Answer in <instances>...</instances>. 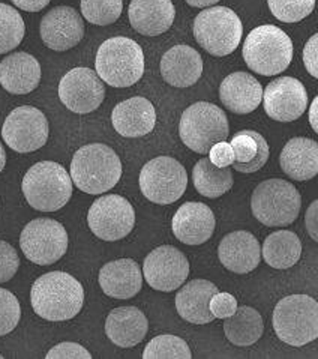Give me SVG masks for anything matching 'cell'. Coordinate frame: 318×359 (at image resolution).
<instances>
[{
  "label": "cell",
  "mask_w": 318,
  "mask_h": 359,
  "mask_svg": "<svg viewBox=\"0 0 318 359\" xmlns=\"http://www.w3.org/2000/svg\"><path fill=\"white\" fill-rule=\"evenodd\" d=\"M30 304L39 318L48 322L71 320L83 309L84 289L67 272H47L32 286Z\"/></svg>",
  "instance_id": "cell-1"
},
{
  "label": "cell",
  "mask_w": 318,
  "mask_h": 359,
  "mask_svg": "<svg viewBox=\"0 0 318 359\" xmlns=\"http://www.w3.org/2000/svg\"><path fill=\"white\" fill-rule=\"evenodd\" d=\"M69 176L80 191L90 196L104 194L120 181V158L104 143L81 146L72 156Z\"/></svg>",
  "instance_id": "cell-2"
},
{
  "label": "cell",
  "mask_w": 318,
  "mask_h": 359,
  "mask_svg": "<svg viewBox=\"0 0 318 359\" xmlns=\"http://www.w3.org/2000/svg\"><path fill=\"white\" fill-rule=\"evenodd\" d=\"M293 42L282 29L263 25L249 32L243 42L242 56L251 71L264 77L278 76L293 60Z\"/></svg>",
  "instance_id": "cell-3"
},
{
  "label": "cell",
  "mask_w": 318,
  "mask_h": 359,
  "mask_svg": "<svg viewBox=\"0 0 318 359\" xmlns=\"http://www.w3.org/2000/svg\"><path fill=\"white\" fill-rule=\"evenodd\" d=\"M98 77L111 88H130L144 74V53L135 41L114 36L104 41L95 59Z\"/></svg>",
  "instance_id": "cell-4"
},
{
  "label": "cell",
  "mask_w": 318,
  "mask_h": 359,
  "mask_svg": "<svg viewBox=\"0 0 318 359\" xmlns=\"http://www.w3.org/2000/svg\"><path fill=\"white\" fill-rule=\"evenodd\" d=\"M26 202L41 212H56L72 196V181L67 168L55 161L32 165L21 182Z\"/></svg>",
  "instance_id": "cell-5"
},
{
  "label": "cell",
  "mask_w": 318,
  "mask_h": 359,
  "mask_svg": "<svg viewBox=\"0 0 318 359\" xmlns=\"http://www.w3.org/2000/svg\"><path fill=\"white\" fill-rule=\"evenodd\" d=\"M278 339L289 346L302 347L318 339V302L310 294L282 298L272 316Z\"/></svg>",
  "instance_id": "cell-6"
},
{
  "label": "cell",
  "mask_w": 318,
  "mask_h": 359,
  "mask_svg": "<svg viewBox=\"0 0 318 359\" xmlns=\"http://www.w3.org/2000/svg\"><path fill=\"white\" fill-rule=\"evenodd\" d=\"M302 197L294 184L284 179H268L260 182L251 196V210L261 224L285 227L299 217Z\"/></svg>",
  "instance_id": "cell-7"
},
{
  "label": "cell",
  "mask_w": 318,
  "mask_h": 359,
  "mask_svg": "<svg viewBox=\"0 0 318 359\" xmlns=\"http://www.w3.org/2000/svg\"><path fill=\"white\" fill-rule=\"evenodd\" d=\"M230 126L226 111L218 105L200 101L182 113L179 122V135L193 152L206 155L218 142L228 139Z\"/></svg>",
  "instance_id": "cell-8"
},
{
  "label": "cell",
  "mask_w": 318,
  "mask_h": 359,
  "mask_svg": "<svg viewBox=\"0 0 318 359\" xmlns=\"http://www.w3.org/2000/svg\"><path fill=\"white\" fill-rule=\"evenodd\" d=\"M194 36L209 55L224 57L235 51L243 35L239 15L227 6H209L194 18Z\"/></svg>",
  "instance_id": "cell-9"
},
{
  "label": "cell",
  "mask_w": 318,
  "mask_h": 359,
  "mask_svg": "<svg viewBox=\"0 0 318 359\" xmlns=\"http://www.w3.org/2000/svg\"><path fill=\"white\" fill-rule=\"evenodd\" d=\"M68 231L53 218H36L25 226L20 235V248L27 260L39 266L59 262L68 251Z\"/></svg>",
  "instance_id": "cell-10"
},
{
  "label": "cell",
  "mask_w": 318,
  "mask_h": 359,
  "mask_svg": "<svg viewBox=\"0 0 318 359\" xmlns=\"http://www.w3.org/2000/svg\"><path fill=\"white\" fill-rule=\"evenodd\" d=\"M141 194L156 205H172L182 197L188 187L185 167L172 156H156L140 172Z\"/></svg>",
  "instance_id": "cell-11"
},
{
  "label": "cell",
  "mask_w": 318,
  "mask_h": 359,
  "mask_svg": "<svg viewBox=\"0 0 318 359\" xmlns=\"http://www.w3.org/2000/svg\"><path fill=\"white\" fill-rule=\"evenodd\" d=\"M88 226L92 233L102 241H120L128 236L135 226V210L122 196H102L95 200L89 209Z\"/></svg>",
  "instance_id": "cell-12"
},
{
  "label": "cell",
  "mask_w": 318,
  "mask_h": 359,
  "mask_svg": "<svg viewBox=\"0 0 318 359\" xmlns=\"http://www.w3.org/2000/svg\"><path fill=\"white\" fill-rule=\"evenodd\" d=\"M50 126L46 114L32 105H21L11 111L2 126V139L18 154L41 149L48 140Z\"/></svg>",
  "instance_id": "cell-13"
},
{
  "label": "cell",
  "mask_w": 318,
  "mask_h": 359,
  "mask_svg": "<svg viewBox=\"0 0 318 359\" xmlns=\"http://www.w3.org/2000/svg\"><path fill=\"white\" fill-rule=\"evenodd\" d=\"M105 97L104 81L90 68L78 67L68 71L59 83L60 102L77 114L98 110Z\"/></svg>",
  "instance_id": "cell-14"
},
{
  "label": "cell",
  "mask_w": 318,
  "mask_h": 359,
  "mask_svg": "<svg viewBox=\"0 0 318 359\" xmlns=\"http://www.w3.org/2000/svg\"><path fill=\"white\" fill-rule=\"evenodd\" d=\"M143 280L158 292H174L189 276V262L173 245H161L151 251L143 263Z\"/></svg>",
  "instance_id": "cell-15"
},
{
  "label": "cell",
  "mask_w": 318,
  "mask_h": 359,
  "mask_svg": "<svg viewBox=\"0 0 318 359\" xmlns=\"http://www.w3.org/2000/svg\"><path fill=\"white\" fill-rule=\"evenodd\" d=\"M264 111L277 122H294L308 107V92L293 77H279L270 81L263 90Z\"/></svg>",
  "instance_id": "cell-16"
},
{
  "label": "cell",
  "mask_w": 318,
  "mask_h": 359,
  "mask_svg": "<svg viewBox=\"0 0 318 359\" xmlns=\"http://www.w3.org/2000/svg\"><path fill=\"white\" fill-rule=\"evenodd\" d=\"M39 35L48 48L67 51L83 39L84 21L72 6H56L42 17Z\"/></svg>",
  "instance_id": "cell-17"
},
{
  "label": "cell",
  "mask_w": 318,
  "mask_h": 359,
  "mask_svg": "<svg viewBox=\"0 0 318 359\" xmlns=\"http://www.w3.org/2000/svg\"><path fill=\"white\" fill-rule=\"evenodd\" d=\"M215 214L201 202H186L177 209L172 227L174 236L185 245H201L215 231Z\"/></svg>",
  "instance_id": "cell-18"
},
{
  "label": "cell",
  "mask_w": 318,
  "mask_h": 359,
  "mask_svg": "<svg viewBox=\"0 0 318 359\" xmlns=\"http://www.w3.org/2000/svg\"><path fill=\"white\" fill-rule=\"evenodd\" d=\"M218 257L227 271L235 273H248L257 269L261 260V247L258 239L251 231L236 230L221 239Z\"/></svg>",
  "instance_id": "cell-19"
},
{
  "label": "cell",
  "mask_w": 318,
  "mask_h": 359,
  "mask_svg": "<svg viewBox=\"0 0 318 359\" xmlns=\"http://www.w3.org/2000/svg\"><path fill=\"white\" fill-rule=\"evenodd\" d=\"M113 128L122 137L137 139L151 134L156 125L153 104L143 97H132L119 102L111 111Z\"/></svg>",
  "instance_id": "cell-20"
},
{
  "label": "cell",
  "mask_w": 318,
  "mask_h": 359,
  "mask_svg": "<svg viewBox=\"0 0 318 359\" xmlns=\"http://www.w3.org/2000/svg\"><path fill=\"white\" fill-rule=\"evenodd\" d=\"M219 100L231 113L249 114L261 104L263 86L248 72H233L221 83Z\"/></svg>",
  "instance_id": "cell-21"
},
{
  "label": "cell",
  "mask_w": 318,
  "mask_h": 359,
  "mask_svg": "<svg viewBox=\"0 0 318 359\" xmlns=\"http://www.w3.org/2000/svg\"><path fill=\"white\" fill-rule=\"evenodd\" d=\"M102 292L114 299H131L143 287V272L132 259H119L105 263L99 271Z\"/></svg>",
  "instance_id": "cell-22"
},
{
  "label": "cell",
  "mask_w": 318,
  "mask_h": 359,
  "mask_svg": "<svg viewBox=\"0 0 318 359\" xmlns=\"http://www.w3.org/2000/svg\"><path fill=\"white\" fill-rule=\"evenodd\" d=\"M128 17L140 35L158 36L173 26L176 8L172 0H131Z\"/></svg>",
  "instance_id": "cell-23"
},
{
  "label": "cell",
  "mask_w": 318,
  "mask_h": 359,
  "mask_svg": "<svg viewBox=\"0 0 318 359\" xmlns=\"http://www.w3.org/2000/svg\"><path fill=\"white\" fill-rule=\"evenodd\" d=\"M176 293V310L184 320L193 325H207L214 322V314L209 310L210 298L219 289L214 283L203 278L184 283Z\"/></svg>",
  "instance_id": "cell-24"
},
{
  "label": "cell",
  "mask_w": 318,
  "mask_h": 359,
  "mask_svg": "<svg viewBox=\"0 0 318 359\" xmlns=\"http://www.w3.org/2000/svg\"><path fill=\"white\" fill-rule=\"evenodd\" d=\"M42 71L36 57L26 51H17L0 62V84L14 95L34 92L41 83Z\"/></svg>",
  "instance_id": "cell-25"
},
{
  "label": "cell",
  "mask_w": 318,
  "mask_h": 359,
  "mask_svg": "<svg viewBox=\"0 0 318 359\" xmlns=\"http://www.w3.org/2000/svg\"><path fill=\"white\" fill-rule=\"evenodd\" d=\"M159 67L164 81L174 88L193 86L203 74L200 53L189 46H174L167 50Z\"/></svg>",
  "instance_id": "cell-26"
},
{
  "label": "cell",
  "mask_w": 318,
  "mask_h": 359,
  "mask_svg": "<svg viewBox=\"0 0 318 359\" xmlns=\"http://www.w3.org/2000/svg\"><path fill=\"white\" fill-rule=\"evenodd\" d=\"M282 172L293 181H311L318 173V144L308 137H294L279 155Z\"/></svg>",
  "instance_id": "cell-27"
},
{
  "label": "cell",
  "mask_w": 318,
  "mask_h": 359,
  "mask_svg": "<svg viewBox=\"0 0 318 359\" xmlns=\"http://www.w3.org/2000/svg\"><path fill=\"white\" fill-rule=\"evenodd\" d=\"M149 331V320L137 307L114 309L105 320V334L116 346L130 349L143 341Z\"/></svg>",
  "instance_id": "cell-28"
},
{
  "label": "cell",
  "mask_w": 318,
  "mask_h": 359,
  "mask_svg": "<svg viewBox=\"0 0 318 359\" xmlns=\"http://www.w3.org/2000/svg\"><path fill=\"white\" fill-rule=\"evenodd\" d=\"M261 256L273 269H290L300 260L302 242L291 230H278L263 242Z\"/></svg>",
  "instance_id": "cell-29"
},
{
  "label": "cell",
  "mask_w": 318,
  "mask_h": 359,
  "mask_svg": "<svg viewBox=\"0 0 318 359\" xmlns=\"http://www.w3.org/2000/svg\"><path fill=\"white\" fill-rule=\"evenodd\" d=\"M264 332L261 314L248 305L237 307L236 313L224 319V334L227 340L239 347L256 344Z\"/></svg>",
  "instance_id": "cell-30"
},
{
  "label": "cell",
  "mask_w": 318,
  "mask_h": 359,
  "mask_svg": "<svg viewBox=\"0 0 318 359\" xmlns=\"http://www.w3.org/2000/svg\"><path fill=\"white\" fill-rule=\"evenodd\" d=\"M193 182L200 196L218 198L230 191L235 177L231 167H216L209 158H201L193 168Z\"/></svg>",
  "instance_id": "cell-31"
},
{
  "label": "cell",
  "mask_w": 318,
  "mask_h": 359,
  "mask_svg": "<svg viewBox=\"0 0 318 359\" xmlns=\"http://www.w3.org/2000/svg\"><path fill=\"white\" fill-rule=\"evenodd\" d=\"M25 20L18 11L6 4H0V55L15 50L25 38Z\"/></svg>",
  "instance_id": "cell-32"
},
{
  "label": "cell",
  "mask_w": 318,
  "mask_h": 359,
  "mask_svg": "<svg viewBox=\"0 0 318 359\" xmlns=\"http://www.w3.org/2000/svg\"><path fill=\"white\" fill-rule=\"evenodd\" d=\"M144 359H191L193 353L188 343L177 335H158L152 339L143 352Z\"/></svg>",
  "instance_id": "cell-33"
},
{
  "label": "cell",
  "mask_w": 318,
  "mask_h": 359,
  "mask_svg": "<svg viewBox=\"0 0 318 359\" xmlns=\"http://www.w3.org/2000/svg\"><path fill=\"white\" fill-rule=\"evenodd\" d=\"M81 14L95 26H109L122 15V0H81Z\"/></svg>",
  "instance_id": "cell-34"
},
{
  "label": "cell",
  "mask_w": 318,
  "mask_h": 359,
  "mask_svg": "<svg viewBox=\"0 0 318 359\" xmlns=\"http://www.w3.org/2000/svg\"><path fill=\"white\" fill-rule=\"evenodd\" d=\"M268 5L273 17L282 23H298L312 13L315 0H268Z\"/></svg>",
  "instance_id": "cell-35"
},
{
  "label": "cell",
  "mask_w": 318,
  "mask_h": 359,
  "mask_svg": "<svg viewBox=\"0 0 318 359\" xmlns=\"http://www.w3.org/2000/svg\"><path fill=\"white\" fill-rule=\"evenodd\" d=\"M21 319V307L17 297L0 287V337L13 332Z\"/></svg>",
  "instance_id": "cell-36"
},
{
  "label": "cell",
  "mask_w": 318,
  "mask_h": 359,
  "mask_svg": "<svg viewBox=\"0 0 318 359\" xmlns=\"http://www.w3.org/2000/svg\"><path fill=\"white\" fill-rule=\"evenodd\" d=\"M247 131L257 143V154L249 163H236L235 161L230 167L233 168V170H236L239 173H256L264 164L268 163L269 155H270V147H269V143L266 142V139H264L260 133L252 131V130H247Z\"/></svg>",
  "instance_id": "cell-37"
},
{
  "label": "cell",
  "mask_w": 318,
  "mask_h": 359,
  "mask_svg": "<svg viewBox=\"0 0 318 359\" xmlns=\"http://www.w3.org/2000/svg\"><path fill=\"white\" fill-rule=\"evenodd\" d=\"M20 268L17 250L6 241H0V284L14 278Z\"/></svg>",
  "instance_id": "cell-38"
},
{
  "label": "cell",
  "mask_w": 318,
  "mask_h": 359,
  "mask_svg": "<svg viewBox=\"0 0 318 359\" xmlns=\"http://www.w3.org/2000/svg\"><path fill=\"white\" fill-rule=\"evenodd\" d=\"M230 146L233 152H235L236 163H249L257 154V143L247 130L235 134L230 142Z\"/></svg>",
  "instance_id": "cell-39"
},
{
  "label": "cell",
  "mask_w": 318,
  "mask_h": 359,
  "mask_svg": "<svg viewBox=\"0 0 318 359\" xmlns=\"http://www.w3.org/2000/svg\"><path fill=\"white\" fill-rule=\"evenodd\" d=\"M209 310L214 314L215 319H227L231 314H235L237 310V301L231 293L227 292H216L210 298Z\"/></svg>",
  "instance_id": "cell-40"
},
{
  "label": "cell",
  "mask_w": 318,
  "mask_h": 359,
  "mask_svg": "<svg viewBox=\"0 0 318 359\" xmlns=\"http://www.w3.org/2000/svg\"><path fill=\"white\" fill-rule=\"evenodd\" d=\"M47 359H92V355L78 343L63 341L50 349Z\"/></svg>",
  "instance_id": "cell-41"
},
{
  "label": "cell",
  "mask_w": 318,
  "mask_h": 359,
  "mask_svg": "<svg viewBox=\"0 0 318 359\" xmlns=\"http://www.w3.org/2000/svg\"><path fill=\"white\" fill-rule=\"evenodd\" d=\"M209 160L216 167H230L235 163V152H233L230 143L218 142L210 147L209 151Z\"/></svg>",
  "instance_id": "cell-42"
},
{
  "label": "cell",
  "mask_w": 318,
  "mask_h": 359,
  "mask_svg": "<svg viewBox=\"0 0 318 359\" xmlns=\"http://www.w3.org/2000/svg\"><path fill=\"white\" fill-rule=\"evenodd\" d=\"M303 63L308 74L318 79V35H312L303 48Z\"/></svg>",
  "instance_id": "cell-43"
},
{
  "label": "cell",
  "mask_w": 318,
  "mask_h": 359,
  "mask_svg": "<svg viewBox=\"0 0 318 359\" xmlns=\"http://www.w3.org/2000/svg\"><path fill=\"white\" fill-rule=\"evenodd\" d=\"M305 227L314 242H318V200L310 205L305 215Z\"/></svg>",
  "instance_id": "cell-44"
},
{
  "label": "cell",
  "mask_w": 318,
  "mask_h": 359,
  "mask_svg": "<svg viewBox=\"0 0 318 359\" xmlns=\"http://www.w3.org/2000/svg\"><path fill=\"white\" fill-rule=\"evenodd\" d=\"M17 8L27 11V13H39L44 9L51 0H11Z\"/></svg>",
  "instance_id": "cell-45"
},
{
  "label": "cell",
  "mask_w": 318,
  "mask_h": 359,
  "mask_svg": "<svg viewBox=\"0 0 318 359\" xmlns=\"http://www.w3.org/2000/svg\"><path fill=\"white\" fill-rule=\"evenodd\" d=\"M317 107H318V97L314 98L311 109H310V123L312 126L314 133H318V119H317Z\"/></svg>",
  "instance_id": "cell-46"
},
{
  "label": "cell",
  "mask_w": 318,
  "mask_h": 359,
  "mask_svg": "<svg viewBox=\"0 0 318 359\" xmlns=\"http://www.w3.org/2000/svg\"><path fill=\"white\" fill-rule=\"evenodd\" d=\"M185 2L194 8H209L216 5L219 0H185Z\"/></svg>",
  "instance_id": "cell-47"
},
{
  "label": "cell",
  "mask_w": 318,
  "mask_h": 359,
  "mask_svg": "<svg viewBox=\"0 0 318 359\" xmlns=\"http://www.w3.org/2000/svg\"><path fill=\"white\" fill-rule=\"evenodd\" d=\"M5 165H6V152H5V149H4L2 143H0V173H2Z\"/></svg>",
  "instance_id": "cell-48"
},
{
  "label": "cell",
  "mask_w": 318,
  "mask_h": 359,
  "mask_svg": "<svg viewBox=\"0 0 318 359\" xmlns=\"http://www.w3.org/2000/svg\"><path fill=\"white\" fill-rule=\"evenodd\" d=\"M0 359H4V355H2V353H0Z\"/></svg>",
  "instance_id": "cell-49"
}]
</instances>
